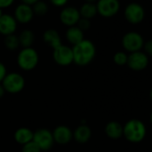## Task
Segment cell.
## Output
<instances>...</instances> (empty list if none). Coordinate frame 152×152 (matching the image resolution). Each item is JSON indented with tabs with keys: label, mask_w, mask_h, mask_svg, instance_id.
<instances>
[{
	"label": "cell",
	"mask_w": 152,
	"mask_h": 152,
	"mask_svg": "<svg viewBox=\"0 0 152 152\" xmlns=\"http://www.w3.org/2000/svg\"><path fill=\"white\" fill-rule=\"evenodd\" d=\"M105 132L108 138L112 140H118L124 134V127L116 121H110L105 126Z\"/></svg>",
	"instance_id": "cell-16"
},
{
	"label": "cell",
	"mask_w": 152,
	"mask_h": 152,
	"mask_svg": "<svg viewBox=\"0 0 152 152\" xmlns=\"http://www.w3.org/2000/svg\"><path fill=\"white\" fill-rule=\"evenodd\" d=\"M32 141L37 144L41 151H48L55 143L52 132L47 128H39L33 132Z\"/></svg>",
	"instance_id": "cell-5"
},
{
	"label": "cell",
	"mask_w": 152,
	"mask_h": 152,
	"mask_svg": "<svg viewBox=\"0 0 152 152\" xmlns=\"http://www.w3.org/2000/svg\"><path fill=\"white\" fill-rule=\"evenodd\" d=\"M52 134L54 141L60 145H66L72 139V131L66 125L56 126L53 130Z\"/></svg>",
	"instance_id": "cell-12"
},
{
	"label": "cell",
	"mask_w": 152,
	"mask_h": 152,
	"mask_svg": "<svg viewBox=\"0 0 152 152\" xmlns=\"http://www.w3.org/2000/svg\"><path fill=\"white\" fill-rule=\"evenodd\" d=\"M6 92L16 94L21 92L25 87V79L23 76L15 72H7L3 82L1 83Z\"/></svg>",
	"instance_id": "cell-4"
},
{
	"label": "cell",
	"mask_w": 152,
	"mask_h": 152,
	"mask_svg": "<svg viewBox=\"0 0 152 152\" xmlns=\"http://www.w3.org/2000/svg\"><path fill=\"white\" fill-rule=\"evenodd\" d=\"M149 98H150V99L152 101V89L150 90V92H149Z\"/></svg>",
	"instance_id": "cell-34"
},
{
	"label": "cell",
	"mask_w": 152,
	"mask_h": 152,
	"mask_svg": "<svg viewBox=\"0 0 152 152\" xmlns=\"http://www.w3.org/2000/svg\"><path fill=\"white\" fill-rule=\"evenodd\" d=\"M126 64L133 71H142L148 64V57L142 51L130 53Z\"/></svg>",
	"instance_id": "cell-10"
},
{
	"label": "cell",
	"mask_w": 152,
	"mask_h": 152,
	"mask_svg": "<svg viewBox=\"0 0 152 152\" xmlns=\"http://www.w3.org/2000/svg\"><path fill=\"white\" fill-rule=\"evenodd\" d=\"M150 122H151V124H152V112H151V114H150Z\"/></svg>",
	"instance_id": "cell-36"
},
{
	"label": "cell",
	"mask_w": 152,
	"mask_h": 152,
	"mask_svg": "<svg viewBox=\"0 0 152 152\" xmlns=\"http://www.w3.org/2000/svg\"><path fill=\"white\" fill-rule=\"evenodd\" d=\"M76 26H77L80 30H82L83 31H88L91 28V22L88 19H85V18H82L81 17V19L79 20V22L77 23Z\"/></svg>",
	"instance_id": "cell-26"
},
{
	"label": "cell",
	"mask_w": 152,
	"mask_h": 152,
	"mask_svg": "<svg viewBox=\"0 0 152 152\" xmlns=\"http://www.w3.org/2000/svg\"><path fill=\"white\" fill-rule=\"evenodd\" d=\"M65 37L67 41L72 46L77 45L84 39V33L77 26L69 27L66 31Z\"/></svg>",
	"instance_id": "cell-18"
},
{
	"label": "cell",
	"mask_w": 152,
	"mask_h": 152,
	"mask_svg": "<svg viewBox=\"0 0 152 152\" xmlns=\"http://www.w3.org/2000/svg\"><path fill=\"white\" fill-rule=\"evenodd\" d=\"M143 37L137 31H129L125 33L122 39V46L124 50L129 53L140 51V49L143 48Z\"/></svg>",
	"instance_id": "cell-7"
},
{
	"label": "cell",
	"mask_w": 152,
	"mask_h": 152,
	"mask_svg": "<svg viewBox=\"0 0 152 152\" xmlns=\"http://www.w3.org/2000/svg\"><path fill=\"white\" fill-rule=\"evenodd\" d=\"M124 138L132 143H138L144 140L147 130L146 126L140 120L131 119L124 126Z\"/></svg>",
	"instance_id": "cell-2"
},
{
	"label": "cell",
	"mask_w": 152,
	"mask_h": 152,
	"mask_svg": "<svg viewBox=\"0 0 152 152\" xmlns=\"http://www.w3.org/2000/svg\"><path fill=\"white\" fill-rule=\"evenodd\" d=\"M96 7L99 15L105 18H110L119 12L120 2L119 0H98Z\"/></svg>",
	"instance_id": "cell-8"
},
{
	"label": "cell",
	"mask_w": 152,
	"mask_h": 152,
	"mask_svg": "<svg viewBox=\"0 0 152 152\" xmlns=\"http://www.w3.org/2000/svg\"><path fill=\"white\" fill-rule=\"evenodd\" d=\"M72 138L80 144H84L91 138V129L87 124H81L72 132Z\"/></svg>",
	"instance_id": "cell-15"
},
{
	"label": "cell",
	"mask_w": 152,
	"mask_h": 152,
	"mask_svg": "<svg viewBox=\"0 0 152 152\" xmlns=\"http://www.w3.org/2000/svg\"><path fill=\"white\" fill-rule=\"evenodd\" d=\"M22 152H42L40 148L37 146L36 143H34L32 140L23 145Z\"/></svg>",
	"instance_id": "cell-25"
},
{
	"label": "cell",
	"mask_w": 152,
	"mask_h": 152,
	"mask_svg": "<svg viewBox=\"0 0 152 152\" xmlns=\"http://www.w3.org/2000/svg\"><path fill=\"white\" fill-rule=\"evenodd\" d=\"M113 60H114L115 64L117 65H120V66L125 65L127 64L128 55L124 51H118L114 55Z\"/></svg>",
	"instance_id": "cell-24"
},
{
	"label": "cell",
	"mask_w": 152,
	"mask_h": 152,
	"mask_svg": "<svg viewBox=\"0 0 152 152\" xmlns=\"http://www.w3.org/2000/svg\"><path fill=\"white\" fill-rule=\"evenodd\" d=\"M86 2H88V3H94L96 0H85Z\"/></svg>",
	"instance_id": "cell-33"
},
{
	"label": "cell",
	"mask_w": 152,
	"mask_h": 152,
	"mask_svg": "<svg viewBox=\"0 0 152 152\" xmlns=\"http://www.w3.org/2000/svg\"><path fill=\"white\" fill-rule=\"evenodd\" d=\"M143 48H144V53L147 56H152V39H149L147 42H144Z\"/></svg>",
	"instance_id": "cell-27"
},
{
	"label": "cell",
	"mask_w": 152,
	"mask_h": 152,
	"mask_svg": "<svg viewBox=\"0 0 152 152\" xmlns=\"http://www.w3.org/2000/svg\"><path fill=\"white\" fill-rule=\"evenodd\" d=\"M39 0H22L23 4H25V5H28V6H33L36 2H38Z\"/></svg>",
	"instance_id": "cell-31"
},
{
	"label": "cell",
	"mask_w": 152,
	"mask_h": 152,
	"mask_svg": "<svg viewBox=\"0 0 152 152\" xmlns=\"http://www.w3.org/2000/svg\"><path fill=\"white\" fill-rule=\"evenodd\" d=\"M50 3L57 7H64L66 5V3L68 2V0H49Z\"/></svg>",
	"instance_id": "cell-29"
},
{
	"label": "cell",
	"mask_w": 152,
	"mask_h": 152,
	"mask_svg": "<svg viewBox=\"0 0 152 152\" xmlns=\"http://www.w3.org/2000/svg\"><path fill=\"white\" fill-rule=\"evenodd\" d=\"M7 72V67L6 65L0 62V83H1L4 80V78L6 77Z\"/></svg>",
	"instance_id": "cell-28"
},
{
	"label": "cell",
	"mask_w": 152,
	"mask_h": 152,
	"mask_svg": "<svg viewBox=\"0 0 152 152\" xmlns=\"http://www.w3.org/2000/svg\"><path fill=\"white\" fill-rule=\"evenodd\" d=\"M53 58L54 61L61 66H68L73 63V55L72 48L60 45L59 47L53 49Z\"/></svg>",
	"instance_id": "cell-9"
},
{
	"label": "cell",
	"mask_w": 152,
	"mask_h": 152,
	"mask_svg": "<svg viewBox=\"0 0 152 152\" xmlns=\"http://www.w3.org/2000/svg\"><path fill=\"white\" fill-rule=\"evenodd\" d=\"M20 46L23 48H32V45L35 40V35L32 31L31 30H23L21 31L20 35L18 36Z\"/></svg>",
	"instance_id": "cell-20"
},
{
	"label": "cell",
	"mask_w": 152,
	"mask_h": 152,
	"mask_svg": "<svg viewBox=\"0 0 152 152\" xmlns=\"http://www.w3.org/2000/svg\"><path fill=\"white\" fill-rule=\"evenodd\" d=\"M79 12H80V15H81L82 18H85V19H88V20L93 18L98 14L96 4L88 3V2H85L81 7Z\"/></svg>",
	"instance_id": "cell-21"
},
{
	"label": "cell",
	"mask_w": 152,
	"mask_h": 152,
	"mask_svg": "<svg viewBox=\"0 0 152 152\" xmlns=\"http://www.w3.org/2000/svg\"><path fill=\"white\" fill-rule=\"evenodd\" d=\"M124 15L129 23L139 24L142 23L145 18V9L140 4L132 2L129 3L124 8Z\"/></svg>",
	"instance_id": "cell-6"
},
{
	"label": "cell",
	"mask_w": 152,
	"mask_h": 152,
	"mask_svg": "<svg viewBox=\"0 0 152 152\" xmlns=\"http://www.w3.org/2000/svg\"><path fill=\"white\" fill-rule=\"evenodd\" d=\"M43 41L53 49L62 45L60 35L54 29H48L43 33Z\"/></svg>",
	"instance_id": "cell-17"
},
{
	"label": "cell",
	"mask_w": 152,
	"mask_h": 152,
	"mask_svg": "<svg viewBox=\"0 0 152 152\" xmlns=\"http://www.w3.org/2000/svg\"><path fill=\"white\" fill-rule=\"evenodd\" d=\"M4 43H5L6 48L8 50H11V51H15V50H16L20 47V42H19L18 36H16L15 34H11V35L6 36Z\"/></svg>",
	"instance_id": "cell-22"
},
{
	"label": "cell",
	"mask_w": 152,
	"mask_h": 152,
	"mask_svg": "<svg viewBox=\"0 0 152 152\" xmlns=\"http://www.w3.org/2000/svg\"><path fill=\"white\" fill-rule=\"evenodd\" d=\"M34 16L32 7L31 6L25 5V4H20L16 7L15 9L14 17L16 20L17 23L25 24L30 23Z\"/></svg>",
	"instance_id": "cell-13"
},
{
	"label": "cell",
	"mask_w": 152,
	"mask_h": 152,
	"mask_svg": "<svg viewBox=\"0 0 152 152\" xmlns=\"http://www.w3.org/2000/svg\"><path fill=\"white\" fill-rule=\"evenodd\" d=\"M15 0H0V8H7L13 5Z\"/></svg>",
	"instance_id": "cell-30"
},
{
	"label": "cell",
	"mask_w": 152,
	"mask_h": 152,
	"mask_svg": "<svg viewBox=\"0 0 152 152\" xmlns=\"http://www.w3.org/2000/svg\"><path fill=\"white\" fill-rule=\"evenodd\" d=\"M2 15H3V13H2V9H1V8H0V17H1V16H2Z\"/></svg>",
	"instance_id": "cell-35"
},
{
	"label": "cell",
	"mask_w": 152,
	"mask_h": 152,
	"mask_svg": "<svg viewBox=\"0 0 152 152\" xmlns=\"http://www.w3.org/2000/svg\"><path fill=\"white\" fill-rule=\"evenodd\" d=\"M73 63L79 66H85L91 64L96 56V47L90 39H83L77 45L72 46Z\"/></svg>",
	"instance_id": "cell-1"
},
{
	"label": "cell",
	"mask_w": 152,
	"mask_h": 152,
	"mask_svg": "<svg viewBox=\"0 0 152 152\" xmlns=\"http://www.w3.org/2000/svg\"><path fill=\"white\" fill-rule=\"evenodd\" d=\"M31 7H32L33 14L34 15H37L39 16L45 15L48 12V5L45 2H43V1H40V0H39L38 2H36Z\"/></svg>",
	"instance_id": "cell-23"
},
{
	"label": "cell",
	"mask_w": 152,
	"mask_h": 152,
	"mask_svg": "<svg viewBox=\"0 0 152 152\" xmlns=\"http://www.w3.org/2000/svg\"><path fill=\"white\" fill-rule=\"evenodd\" d=\"M59 18L61 23L69 27L76 26L79 20L81 19L80 12L77 8L72 7H64L59 15Z\"/></svg>",
	"instance_id": "cell-11"
},
{
	"label": "cell",
	"mask_w": 152,
	"mask_h": 152,
	"mask_svg": "<svg viewBox=\"0 0 152 152\" xmlns=\"http://www.w3.org/2000/svg\"><path fill=\"white\" fill-rule=\"evenodd\" d=\"M17 29V22L13 15H2L0 17V34L6 36L15 34Z\"/></svg>",
	"instance_id": "cell-14"
},
{
	"label": "cell",
	"mask_w": 152,
	"mask_h": 152,
	"mask_svg": "<svg viewBox=\"0 0 152 152\" xmlns=\"http://www.w3.org/2000/svg\"><path fill=\"white\" fill-rule=\"evenodd\" d=\"M5 93H6V91L4 90V88H3L2 84L0 83V99H1V98H3V97H4Z\"/></svg>",
	"instance_id": "cell-32"
},
{
	"label": "cell",
	"mask_w": 152,
	"mask_h": 152,
	"mask_svg": "<svg viewBox=\"0 0 152 152\" xmlns=\"http://www.w3.org/2000/svg\"><path fill=\"white\" fill-rule=\"evenodd\" d=\"M14 138L18 144L22 146L31 141L33 139V132L27 127H20L18 128L14 134Z\"/></svg>",
	"instance_id": "cell-19"
},
{
	"label": "cell",
	"mask_w": 152,
	"mask_h": 152,
	"mask_svg": "<svg viewBox=\"0 0 152 152\" xmlns=\"http://www.w3.org/2000/svg\"><path fill=\"white\" fill-rule=\"evenodd\" d=\"M39 54L33 48H23L17 56V64L23 71H31L39 64Z\"/></svg>",
	"instance_id": "cell-3"
}]
</instances>
